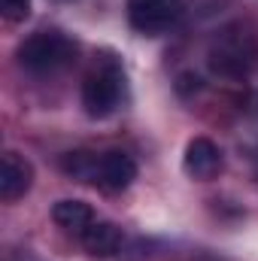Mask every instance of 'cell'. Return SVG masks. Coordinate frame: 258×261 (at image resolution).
I'll use <instances>...</instances> for the list:
<instances>
[{"label": "cell", "instance_id": "6da1fadb", "mask_svg": "<svg viewBox=\"0 0 258 261\" xmlns=\"http://www.w3.org/2000/svg\"><path fill=\"white\" fill-rule=\"evenodd\" d=\"M207 64L222 79H246L258 67V40L243 24H228L216 31L207 46Z\"/></svg>", "mask_w": 258, "mask_h": 261}, {"label": "cell", "instance_id": "7a4b0ae2", "mask_svg": "<svg viewBox=\"0 0 258 261\" xmlns=\"http://www.w3.org/2000/svg\"><path fill=\"white\" fill-rule=\"evenodd\" d=\"M76 55H79V43L67 37L64 31H37L15 52L18 64L34 76H52L73 64Z\"/></svg>", "mask_w": 258, "mask_h": 261}, {"label": "cell", "instance_id": "3957f363", "mask_svg": "<svg viewBox=\"0 0 258 261\" xmlns=\"http://www.w3.org/2000/svg\"><path fill=\"white\" fill-rule=\"evenodd\" d=\"M125 94V70L116 55H97L82 82V107L91 119H107L119 110Z\"/></svg>", "mask_w": 258, "mask_h": 261}, {"label": "cell", "instance_id": "277c9868", "mask_svg": "<svg viewBox=\"0 0 258 261\" xmlns=\"http://www.w3.org/2000/svg\"><path fill=\"white\" fill-rule=\"evenodd\" d=\"M183 15V0H131L128 18L131 28L143 37H158L176 24Z\"/></svg>", "mask_w": 258, "mask_h": 261}, {"label": "cell", "instance_id": "5b68a950", "mask_svg": "<svg viewBox=\"0 0 258 261\" xmlns=\"http://www.w3.org/2000/svg\"><path fill=\"white\" fill-rule=\"evenodd\" d=\"M137 179V161L131 158L128 152H104L94 158V170H91V186L100 192H125L131 182Z\"/></svg>", "mask_w": 258, "mask_h": 261}, {"label": "cell", "instance_id": "8992f818", "mask_svg": "<svg viewBox=\"0 0 258 261\" xmlns=\"http://www.w3.org/2000/svg\"><path fill=\"white\" fill-rule=\"evenodd\" d=\"M222 149L210 140V137H194L192 143L186 146L183 155V170L186 176H192L197 182H210L213 176L222 173Z\"/></svg>", "mask_w": 258, "mask_h": 261}, {"label": "cell", "instance_id": "52a82bcc", "mask_svg": "<svg viewBox=\"0 0 258 261\" xmlns=\"http://www.w3.org/2000/svg\"><path fill=\"white\" fill-rule=\"evenodd\" d=\"M34 186V167L24 155L18 152H6L3 164H0V200L12 203L18 197H24Z\"/></svg>", "mask_w": 258, "mask_h": 261}, {"label": "cell", "instance_id": "ba28073f", "mask_svg": "<svg viewBox=\"0 0 258 261\" xmlns=\"http://www.w3.org/2000/svg\"><path fill=\"white\" fill-rule=\"evenodd\" d=\"M52 219H55L58 228H64L67 234H76V237H82V234L97 222L91 203L76 200V197H64V200H58V203L52 206Z\"/></svg>", "mask_w": 258, "mask_h": 261}, {"label": "cell", "instance_id": "9c48e42d", "mask_svg": "<svg viewBox=\"0 0 258 261\" xmlns=\"http://www.w3.org/2000/svg\"><path fill=\"white\" fill-rule=\"evenodd\" d=\"M82 246L91 258H113L122 249V228L113 222H94L82 234Z\"/></svg>", "mask_w": 258, "mask_h": 261}, {"label": "cell", "instance_id": "30bf717a", "mask_svg": "<svg viewBox=\"0 0 258 261\" xmlns=\"http://www.w3.org/2000/svg\"><path fill=\"white\" fill-rule=\"evenodd\" d=\"M0 15L9 24H18L31 15V0H0Z\"/></svg>", "mask_w": 258, "mask_h": 261}]
</instances>
